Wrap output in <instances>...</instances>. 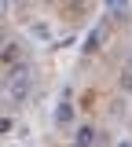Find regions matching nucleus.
<instances>
[{
    "label": "nucleus",
    "instance_id": "nucleus-8",
    "mask_svg": "<svg viewBox=\"0 0 132 147\" xmlns=\"http://www.w3.org/2000/svg\"><path fill=\"white\" fill-rule=\"evenodd\" d=\"M121 88H125V92H132V70H125V74H121Z\"/></svg>",
    "mask_w": 132,
    "mask_h": 147
},
{
    "label": "nucleus",
    "instance_id": "nucleus-1",
    "mask_svg": "<svg viewBox=\"0 0 132 147\" xmlns=\"http://www.w3.org/2000/svg\"><path fill=\"white\" fill-rule=\"evenodd\" d=\"M99 44H103V26H92L81 48H84V52H99Z\"/></svg>",
    "mask_w": 132,
    "mask_h": 147
},
{
    "label": "nucleus",
    "instance_id": "nucleus-3",
    "mask_svg": "<svg viewBox=\"0 0 132 147\" xmlns=\"http://www.w3.org/2000/svg\"><path fill=\"white\" fill-rule=\"evenodd\" d=\"M74 121V107H70V99H62L55 107V125H70Z\"/></svg>",
    "mask_w": 132,
    "mask_h": 147
},
{
    "label": "nucleus",
    "instance_id": "nucleus-2",
    "mask_svg": "<svg viewBox=\"0 0 132 147\" xmlns=\"http://www.w3.org/2000/svg\"><path fill=\"white\" fill-rule=\"evenodd\" d=\"M92 144H95V129L92 125H81L77 136H74V147H92Z\"/></svg>",
    "mask_w": 132,
    "mask_h": 147
},
{
    "label": "nucleus",
    "instance_id": "nucleus-5",
    "mask_svg": "<svg viewBox=\"0 0 132 147\" xmlns=\"http://www.w3.org/2000/svg\"><path fill=\"white\" fill-rule=\"evenodd\" d=\"M107 11L110 15H125L129 11V0H107Z\"/></svg>",
    "mask_w": 132,
    "mask_h": 147
},
{
    "label": "nucleus",
    "instance_id": "nucleus-7",
    "mask_svg": "<svg viewBox=\"0 0 132 147\" xmlns=\"http://www.w3.org/2000/svg\"><path fill=\"white\" fill-rule=\"evenodd\" d=\"M11 129H15V118H11V114H4V118H0V132H11Z\"/></svg>",
    "mask_w": 132,
    "mask_h": 147
},
{
    "label": "nucleus",
    "instance_id": "nucleus-4",
    "mask_svg": "<svg viewBox=\"0 0 132 147\" xmlns=\"http://www.w3.org/2000/svg\"><path fill=\"white\" fill-rule=\"evenodd\" d=\"M19 63V44H7L4 48V66H15Z\"/></svg>",
    "mask_w": 132,
    "mask_h": 147
},
{
    "label": "nucleus",
    "instance_id": "nucleus-9",
    "mask_svg": "<svg viewBox=\"0 0 132 147\" xmlns=\"http://www.w3.org/2000/svg\"><path fill=\"white\" fill-rule=\"evenodd\" d=\"M117 147H132V140H121V144H117Z\"/></svg>",
    "mask_w": 132,
    "mask_h": 147
},
{
    "label": "nucleus",
    "instance_id": "nucleus-6",
    "mask_svg": "<svg viewBox=\"0 0 132 147\" xmlns=\"http://www.w3.org/2000/svg\"><path fill=\"white\" fill-rule=\"evenodd\" d=\"M29 33H33V37H40V40H48V37H52V30H48L44 22H33V26H29Z\"/></svg>",
    "mask_w": 132,
    "mask_h": 147
}]
</instances>
